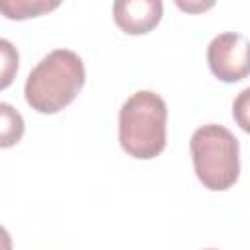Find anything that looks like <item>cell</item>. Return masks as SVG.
Here are the masks:
<instances>
[{
    "label": "cell",
    "mask_w": 250,
    "mask_h": 250,
    "mask_svg": "<svg viewBox=\"0 0 250 250\" xmlns=\"http://www.w3.org/2000/svg\"><path fill=\"white\" fill-rule=\"evenodd\" d=\"M84 82L86 70L82 59L70 49H55L27 74L23 96L31 109L57 113L78 96Z\"/></svg>",
    "instance_id": "obj_1"
},
{
    "label": "cell",
    "mask_w": 250,
    "mask_h": 250,
    "mask_svg": "<svg viewBox=\"0 0 250 250\" xmlns=\"http://www.w3.org/2000/svg\"><path fill=\"white\" fill-rule=\"evenodd\" d=\"M166 102L150 92H135L119 109V145L141 160L158 156L166 146Z\"/></svg>",
    "instance_id": "obj_2"
},
{
    "label": "cell",
    "mask_w": 250,
    "mask_h": 250,
    "mask_svg": "<svg viewBox=\"0 0 250 250\" xmlns=\"http://www.w3.org/2000/svg\"><path fill=\"white\" fill-rule=\"evenodd\" d=\"M193 170L203 188L225 191L234 186L240 174L238 139L223 125L207 123L193 131L189 141Z\"/></svg>",
    "instance_id": "obj_3"
},
{
    "label": "cell",
    "mask_w": 250,
    "mask_h": 250,
    "mask_svg": "<svg viewBox=\"0 0 250 250\" xmlns=\"http://www.w3.org/2000/svg\"><path fill=\"white\" fill-rule=\"evenodd\" d=\"M207 62L223 82L244 80L250 74V39L234 31L219 33L207 47Z\"/></svg>",
    "instance_id": "obj_4"
},
{
    "label": "cell",
    "mask_w": 250,
    "mask_h": 250,
    "mask_svg": "<svg viewBox=\"0 0 250 250\" xmlns=\"http://www.w3.org/2000/svg\"><path fill=\"white\" fill-rule=\"evenodd\" d=\"M162 8L160 0H117L113 4V20L125 33L143 35L158 25Z\"/></svg>",
    "instance_id": "obj_5"
},
{
    "label": "cell",
    "mask_w": 250,
    "mask_h": 250,
    "mask_svg": "<svg viewBox=\"0 0 250 250\" xmlns=\"http://www.w3.org/2000/svg\"><path fill=\"white\" fill-rule=\"evenodd\" d=\"M59 6V2H43V0H16V2H2L0 10L8 20H25L37 18L45 12H51Z\"/></svg>",
    "instance_id": "obj_6"
},
{
    "label": "cell",
    "mask_w": 250,
    "mask_h": 250,
    "mask_svg": "<svg viewBox=\"0 0 250 250\" xmlns=\"http://www.w3.org/2000/svg\"><path fill=\"white\" fill-rule=\"evenodd\" d=\"M0 115H2V139H0V146L2 148H8V146L16 145L21 139V135H23V119H21L20 111L14 109L6 102L0 104Z\"/></svg>",
    "instance_id": "obj_7"
},
{
    "label": "cell",
    "mask_w": 250,
    "mask_h": 250,
    "mask_svg": "<svg viewBox=\"0 0 250 250\" xmlns=\"http://www.w3.org/2000/svg\"><path fill=\"white\" fill-rule=\"evenodd\" d=\"M232 117L236 125L250 135V88H244L232 102Z\"/></svg>",
    "instance_id": "obj_8"
},
{
    "label": "cell",
    "mask_w": 250,
    "mask_h": 250,
    "mask_svg": "<svg viewBox=\"0 0 250 250\" xmlns=\"http://www.w3.org/2000/svg\"><path fill=\"white\" fill-rule=\"evenodd\" d=\"M0 51H2V88H6L12 82V74L18 70V51L6 39L0 41Z\"/></svg>",
    "instance_id": "obj_9"
},
{
    "label": "cell",
    "mask_w": 250,
    "mask_h": 250,
    "mask_svg": "<svg viewBox=\"0 0 250 250\" xmlns=\"http://www.w3.org/2000/svg\"><path fill=\"white\" fill-rule=\"evenodd\" d=\"M205 250H217V248H205Z\"/></svg>",
    "instance_id": "obj_10"
}]
</instances>
